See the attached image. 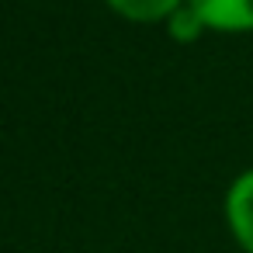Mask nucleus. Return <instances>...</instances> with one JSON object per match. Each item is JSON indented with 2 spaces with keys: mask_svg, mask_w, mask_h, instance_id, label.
<instances>
[{
  "mask_svg": "<svg viewBox=\"0 0 253 253\" xmlns=\"http://www.w3.org/2000/svg\"><path fill=\"white\" fill-rule=\"evenodd\" d=\"M215 35H253V0H187Z\"/></svg>",
  "mask_w": 253,
  "mask_h": 253,
  "instance_id": "obj_2",
  "label": "nucleus"
},
{
  "mask_svg": "<svg viewBox=\"0 0 253 253\" xmlns=\"http://www.w3.org/2000/svg\"><path fill=\"white\" fill-rule=\"evenodd\" d=\"M222 211H225V229L232 243L243 253H253V167L232 177V184L225 187Z\"/></svg>",
  "mask_w": 253,
  "mask_h": 253,
  "instance_id": "obj_1",
  "label": "nucleus"
},
{
  "mask_svg": "<svg viewBox=\"0 0 253 253\" xmlns=\"http://www.w3.org/2000/svg\"><path fill=\"white\" fill-rule=\"evenodd\" d=\"M163 25H167V35H170L173 42H180V45L198 42V39L208 32V28H205V21L194 14V7L187 4V0H184V4H180V7H177V11H173V14L163 21Z\"/></svg>",
  "mask_w": 253,
  "mask_h": 253,
  "instance_id": "obj_4",
  "label": "nucleus"
},
{
  "mask_svg": "<svg viewBox=\"0 0 253 253\" xmlns=\"http://www.w3.org/2000/svg\"><path fill=\"white\" fill-rule=\"evenodd\" d=\"M104 4L132 25H163L184 0H104Z\"/></svg>",
  "mask_w": 253,
  "mask_h": 253,
  "instance_id": "obj_3",
  "label": "nucleus"
}]
</instances>
